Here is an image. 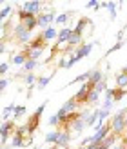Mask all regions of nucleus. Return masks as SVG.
<instances>
[{
	"instance_id": "3",
	"label": "nucleus",
	"mask_w": 127,
	"mask_h": 149,
	"mask_svg": "<svg viewBox=\"0 0 127 149\" xmlns=\"http://www.w3.org/2000/svg\"><path fill=\"white\" fill-rule=\"evenodd\" d=\"M18 20L26 26L27 31H33L35 27H38V17L29 15V13H26V11H22V9H18Z\"/></svg>"
},
{
	"instance_id": "46",
	"label": "nucleus",
	"mask_w": 127,
	"mask_h": 149,
	"mask_svg": "<svg viewBox=\"0 0 127 149\" xmlns=\"http://www.w3.org/2000/svg\"><path fill=\"white\" fill-rule=\"evenodd\" d=\"M125 131H127V115H125Z\"/></svg>"
},
{
	"instance_id": "28",
	"label": "nucleus",
	"mask_w": 127,
	"mask_h": 149,
	"mask_svg": "<svg viewBox=\"0 0 127 149\" xmlns=\"http://www.w3.org/2000/svg\"><path fill=\"white\" fill-rule=\"evenodd\" d=\"M125 93H127V89H120V87H116V89H113V98H115V102H118V100H122L124 96H125Z\"/></svg>"
},
{
	"instance_id": "40",
	"label": "nucleus",
	"mask_w": 127,
	"mask_h": 149,
	"mask_svg": "<svg viewBox=\"0 0 127 149\" xmlns=\"http://www.w3.org/2000/svg\"><path fill=\"white\" fill-rule=\"evenodd\" d=\"M122 46H124V40H122V42H116V44H115V46H113V47H111V49L107 51L105 55H111V53H115V51H118V49H120Z\"/></svg>"
},
{
	"instance_id": "32",
	"label": "nucleus",
	"mask_w": 127,
	"mask_h": 149,
	"mask_svg": "<svg viewBox=\"0 0 127 149\" xmlns=\"http://www.w3.org/2000/svg\"><path fill=\"white\" fill-rule=\"evenodd\" d=\"M98 98H100V93L96 91V89H93V91L89 93V98H87V104H96V102H98Z\"/></svg>"
},
{
	"instance_id": "26",
	"label": "nucleus",
	"mask_w": 127,
	"mask_h": 149,
	"mask_svg": "<svg viewBox=\"0 0 127 149\" xmlns=\"http://www.w3.org/2000/svg\"><path fill=\"white\" fill-rule=\"evenodd\" d=\"M116 140H118V136H115V135H109V136H107V138L102 142V146H103V147H107V149H111V147H115Z\"/></svg>"
},
{
	"instance_id": "30",
	"label": "nucleus",
	"mask_w": 127,
	"mask_h": 149,
	"mask_svg": "<svg viewBox=\"0 0 127 149\" xmlns=\"http://www.w3.org/2000/svg\"><path fill=\"white\" fill-rule=\"evenodd\" d=\"M49 80H51V77H38V80H36V87L44 89V87L49 84Z\"/></svg>"
},
{
	"instance_id": "18",
	"label": "nucleus",
	"mask_w": 127,
	"mask_h": 149,
	"mask_svg": "<svg viewBox=\"0 0 127 149\" xmlns=\"http://www.w3.org/2000/svg\"><path fill=\"white\" fill-rule=\"evenodd\" d=\"M11 147H24V138H22L17 131H15V135L11 136V142H9Z\"/></svg>"
},
{
	"instance_id": "16",
	"label": "nucleus",
	"mask_w": 127,
	"mask_h": 149,
	"mask_svg": "<svg viewBox=\"0 0 127 149\" xmlns=\"http://www.w3.org/2000/svg\"><path fill=\"white\" fill-rule=\"evenodd\" d=\"M60 135H62V131H51L46 135V142L47 144H58V140H60Z\"/></svg>"
},
{
	"instance_id": "35",
	"label": "nucleus",
	"mask_w": 127,
	"mask_h": 149,
	"mask_svg": "<svg viewBox=\"0 0 127 149\" xmlns=\"http://www.w3.org/2000/svg\"><path fill=\"white\" fill-rule=\"evenodd\" d=\"M94 89H96L98 93H105V91H107V84H105V80H102L100 84H96V86H94Z\"/></svg>"
},
{
	"instance_id": "45",
	"label": "nucleus",
	"mask_w": 127,
	"mask_h": 149,
	"mask_svg": "<svg viewBox=\"0 0 127 149\" xmlns=\"http://www.w3.org/2000/svg\"><path fill=\"white\" fill-rule=\"evenodd\" d=\"M96 149H107V147H103V146L100 144V146H96Z\"/></svg>"
},
{
	"instance_id": "15",
	"label": "nucleus",
	"mask_w": 127,
	"mask_h": 149,
	"mask_svg": "<svg viewBox=\"0 0 127 149\" xmlns=\"http://www.w3.org/2000/svg\"><path fill=\"white\" fill-rule=\"evenodd\" d=\"M71 35H73V29L71 27H62L60 31H58V40H60V42H69Z\"/></svg>"
},
{
	"instance_id": "34",
	"label": "nucleus",
	"mask_w": 127,
	"mask_h": 149,
	"mask_svg": "<svg viewBox=\"0 0 127 149\" xmlns=\"http://www.w3.org/2000/svg\"><path fill=\"white\" fill-rule=\"evenodd\" d=\"M107 116H109V111L107 109H98V122H103ZM98 122H96V124H98Z\"/></svg>"
},
{
	"instance_id": "31",
	"label": "nucleus",
	"mask_w": 127,
	"mask_h": 149,
	"mask_svg": "<svg viewBox=\"0 0 127 149\" xmlns=\"http://www.w3.org/2000/svg\"><path fill=\"white\" fill-rule=\"evenodd\" d=\"M69 17H71V13H62V15H58V17H56V20H55V22H56L58 26H64L65 22L69 20Z\"/></svg>"
},
{
	"instance_id": "37",
	"label": "nucleus",
	"mask_w": 127,
	"mask_h": 149,
	"mask_svg": "<svg viewBox=\"0 0 127 149\" xmlns=\"http://www.w3.org/2000/svg\"><path fill=\"white\" fill-rule=\"evenodd\" d=\"M47 124H49V125H60V118H58V115L55 113L53 116L49 118V122H47Z\"/></svg>"
},
{
	"instance_id": "43",
	"label": "nucleus",
	"mask_w": 127,
	"mask_h": 149,
	"mask_svg": "<svg viewBox=\"0 0 127 149\" xmlns=\"http://www.w3.org/2000/svg\"><path fill=\"white\" fill-rule=\"evenodd\" d=\"M111 149H127V147L122 144V146H115V147H111Z\"/></svg>"
},
{
	"instance_id": "38",
	"label": "nucleus",
	"mask_w": 127,
	"mask_h": 149,
	"mask_svg": "<svg viewBox=\"0 0 127 149\" xmlns=\"http://www.w3.org/2000/svg\"><path fill=\"white\" fill-rule=\"evenodd\" d=\"M85 7H93V9H100V2L98 0H89L85 4Z\"/></svg>"
},
{
	"instance_id": "36",
	"label": "nucleus",
	"mask_w": 127,
	"mask_h": 149,
	"mask_svg": "<svg viewBox=\"0 0 127 149\" xmlns=\"http://www.w3.org/2000/svg\"><path fill=\"white\" fill-rule=\"evenodd\" d=\"M46 107H47V102H42V106H38V107H36L35 115H36V116H42V113L46 111Z\"/></svg>"
},
{
	"instance_id": "17",
	"label": "nucleus",
	"mask_w": 127,
	"mask_h": 149,
	"mask_svg": "<svg viewBox=\"0 0 127 149\" xmlns=\"http://www.w3.org/2000/svg\"><path fill=\"white\" fill-rule=\"evenodd\" d=\"M102 80H105V78H103V73H102L100 69H94V71L91 73V80H89V82H91L93 86H96V84H100Z\"/></svg>"
},
{
	"instance_id": "2",
	"label": "nucleus",
	"mask_w": 127,
	"mask_h": 149,
	"mask_svg": "<svg viewBox=\"0 0 127 149\" xmlns=\"http://www.w3.org/2000/svg\"><path fill=\"white\" fill-rule=\"evenodd\" d=\"M22 11H26L29 15H35V17H38L40 13H44V4L40 2V0H27V2H24L20 6Z\"/></svg>"
},
{
	"instance_id": "1",
	"label": "nucleus",
	"mask_w": 127,
	"mask_h": 149,
	"mask_svg": "<svg viewBox=\"0 0 127 149\" xmlns=\"http://www.w3.org/2000/svg\"><path fill=\"white\" fill-rule=\"evenodd\" d=\"M125 115H127V107L120 109V111H116L115 116L111 118V135H115V136H122L124 133H125Z\"/></svg>"
},
{
	"instance_id": "22",
	"label": "nucleus",
	"mask_w": 127,
	"mask_h": 149,
	"mask_svg": "<svg viewBox=\"0 0 127 149\" xmlns=\"http://www.w3.org/2000/svg\"><path fill=\"white\" fill-rule=\"evenodd\" d=\"M100 7H103V9H109L111 17H116V4L115 2H100Z\"/></svg>"
},
{
	"instance_id": "29",
	"label": "nucleus",
	"mask_w": 127,
	"mask_h": 149,
	"mask_svg": "<svg viewBox=\"0 0 127 149\" xmlns=\"http://www.w3.org/2000/svg\"><path fill=\"white\" fill-rule=\"evenodd\" d=\"M71 133L69 131H62V135H60V140H58V144H64V146H67V144H69L71 142Z\"/></svg>"
},
{
	"instance_id": "7",
	"label": "nucleus",
	"mask_w": 127,
	"mask_h": 149,
	"mask_svg": "<svg viewBox=\"0 0 127 149\" xmlns=\"http://www.w3.org/2000/svg\"><path fill=\"white\" fill-rule=\"evenodd\" d=\"M85 29H87V31H91V29H93L91 22H89V18H80V20L76 22V26L73 27V31L84 36V35H85Z\"/></svg>"
},
{
	"instance_id": "14",
	"label": "nucleus",
	"mask_w": 127,
	"mask_h": 149,
	"mask_svg": "<svg viewBox=\"0 0 127 149\" xmlns=\"http://www.w3.org/2000/svg\"><path fill=\"white\" fill-rule=\"evenodd\" d=\"M42 38L44 40H46V42H49V40H53V38H56L58 40V31H56V29L55 27H49V29H46V31H42Z\"/></svg>"
},
{
	"instance_id": "6",
	"label": "nucleus",
	"mask_w": 127,
	"mask_h": 149,
	"mask_svg": "<svg viewBox=\"0 0 127 149\" xmlns=\"http://www.w3.org/2000/svg\"><path fill=\"white\" fill-rule=\"evenodd\" d=\"M13 35L17 36L18 42H22V44H27L29 46V42H31V31H27L22 22H18V24L13 27Z\"/></svg>"
},
{
	"instance_id": "24",
	"label": "nucleus",
	"mask_w": 127,
	"mask_h": 149,
	"mask_svg": "<svg viewBox=\"0 0 127 149\" xmlns=\"http://www.w3.org/2000/svg\"><path fill=\"white\" fill-rule=\"evenodd\" d=\"M38 122H40V116H36L35 113L29 116V122H27V125H29V129L31 131H35L36 127H38Z\"/></svg>"
},
{
	"instance_id": "20",
	"label": "nucleus",
	"mask_w": 127,
	"mask_h": 149,
	"mask_svg": "<svg viewBox=\"0 0 127 149\" xmlns=\"http://www.w3.org/2000/svg\"><path fill=\"white\" fill-rule=\"evenodd\" d=\"M116 86L120 87V89H127V73L122 71V73L116 77Z\"/></svg>"
},
{
	"instance_id": "44",
	"label": "nucleus",
	"mask_w": 127,
	"mask_h": 149,
	"mask_svg": "<svg viewBox=\"0 0 127 149\" xmlns=\"http://www.w3.org/2000/svg\"><path fill=\"white\" fill-rule=\"evenodd\" d=\"M78 149H96V146H87V147H78Z\"/></svg>"
},
{
	"instance_id": "13",
	"label": "nucleus",
	"mask_w": 127,
	"mask_h": 149,
	"mask_svg": "<svg viewBox=\"0 0 127 149\" xmlns=\"http://www.w3.org/2000/svg\"><path fill=\"white\" fill-rule=\"evenodd\" d=\"M76 106H78V102L74 100V96H73V98H69V100H67L64 106H62V109L65 111V113L71 115V113H76Z\"/></svg>"
},
{
	"instance_id": "8",
	"label": "nucleus",
	"mask_w": 127,
	"mask_h": 149,
	"mask_svg": "<svg viewBox=\"0 0 127 149\" xmlns=\"http://www.w3.org/2000/svg\"><path fill=\"white\" fill-rule=\"evenodd\" d=\"M27 62V51L22 49L18 53H11V64L13 65H22L24 68V64Z\"/></svg>"
},
{
	"instance_id": "4",
	"label": "nucleus",
	"mask_w": 127,
	"mask_h": 149,
	"mask_svg": "<svg viewBox=\"0 0 127 149\" xmlns=\"http://www.w3.org/2000/svg\"><path fill=\"white\" fill-rule=\"evenodd\" d=\"M56 20V15L53 9H47V11H44L38 15V27L42 29V31H46V29L51 27V24Z\"/></svg>"
},
{
	"instance_id": "42",
	"label": "nucleus",
	"mask_w": 127,
	"mask_h": 149,
	"mask_svg": "<svg viewBox=\"0 0 127 149\" xmlns=\"http://www.w3.org/2000/svg\"><path fill=\"white\" fill-rule=\"evenodd\" d=\"M51 149H69V147H67V146H64V144H55V146L51 147Z\"/></svg>"
},
{
	"instance_id": "5",
	"label": "nucleus",
	"mask_w": 127,
	"mask_h": 149,
	"mask_svg": "<svg viewBox=\"0 0 127 149\" xmlns=\"http://www.w3.org/2000/svg\"><path fill=\"white\" fill-rule=\"evenodd\" d=\"M15 131H17V125H15V120H7L2 124V127H0V142H2V147L6 146L7 138L15 135Z\"/></svg>"
},
{
	"instance_id": "9",
	"label": "nucleus",
	"mask_w": 127,
	"mask_h": 149,
	"mask_svg": "<svg viewBox=\"0 0 127 149\" xmlns=\"http://www.w3.org/2000/svg\"><path fill=\"white\" fill-rule=\"evenodd\" d=\"M93 47H94V44H84V46H80L76 49V58H78V60H82V58H85L87 55H91Z\"/></svg>"
},
{
	"instance_id": "23",
	"label": "nucleus",
	"mask_w": 127,
	"mask_h": 149,
	"mask_svg": "<svg viewBox=\"0 0 127 149\" xmlns=\"http://www.w3.org/2000/svg\"><path fill=\"white\" fill-rule=\"evenodd\" d=\"M26 111H27L26 106H17V109H15V115H13V120H15V122L20 120V118L26 115Z\"/></svg>"
},
{
	"instance_id": "12",
	"label": "nucleus",
	"mask_w": 127,
	"mask_h": 149,
	"mask_svg": "<svg viewBox=\"0 0 127 149\" xmlns=\"http://www.w3.org/2000/svg\"><path fill=\"white\" fill-rule=\"evenodd\" d=\"M82 42H84V36L73 31V35H71V38H69V46H71V47H74V49H78L80 46H84V44H82Z\"/></svg>"
},
{
	"instance_id": "21",
	"label": "nucleus",
	"mask_w": 127,
	"mask_h": 149,
	"mask_svg": "<svg viewBox=\"0 0 127 149\" xmlns=\"http://www.w3.org/2000/svg\"><path fill=\"white\" fill-rule=\"evenodd\" d=\"M15 109H17V106H15V104H9V106L4 109V113H2V120H4V122H7V120H9V116L15 115Z\"/></svg>"
},
{
	"instance_id": "10",
	"label": "nucleus",
	"mask_w": 127,
	"mask_h": 149,
	"mask_svg": "<svg viewBox=\"0 0 127 149\" xmlns=\"http://www.w3.org/2000/svg\"><path fill=\"white\" fill-rule=\"evenodd\" d=\"M26 49H27V51H31V49H46V40H44L42 36L38 35L35 40H31V42H29V46H27Z\"/></svg>"
},
{
	"instance_id": "19",
	"label": "nucleus",
	"mask_w": 127,
	"mask_h": 149,
	"mask_svg": "<svg viewBox=\"0 0 127 149\" xmlns=\"http://www.w3.org/2000/svg\"><path fill=\"white\" fill-rule=\"evenodd\" d=\"M38 65V62L36 60H31V58H27V62L24 64V68H22V73L24 74H27V73H33V69Z\"/></svg>"
},
{
	"instance_id": "27",
	"label": "nucleus",
	"mask_w": 127,
	"mask_h": 149,
	"mask_svg": "<svg viewBox=\"0 0 127 149\" xmlns=\"http://www.w3.org/2000/svg\"><path fill=\"white\" fill-rule=\"evenodd\" d=\"M36 80H38V78H36L33 73H27V74H24V82H26V84L29 86V89H31V87L36 84Z\"/></svg>"
},
{
	"instance_id": "11",
	"label": "nucleus",
	"mask_w": 127,
	"mask_h": 149,
	"mask_svg": "<svg viewBox=\"0 0 127 149\" xmlns=\"http://www.w3.org/2000/svg\"><path fill=\"white\" fill-rule=\"evenodd\" d=\"M84 127H87L85 125V120H84V115H82L80 118H76L73 124H71V127H69V131H73V133H80Z\"/></svg>"
},
{
	"instance_id": "25",
	"label": "nucleus",
	"mask_w": 127,
	"mask_h": 149,
	"mask_svg": "<svg viewBox=\"0 0 127 149\" xmlns=\"http://www.w3.org/2000/svg\"><path fill=\"white\" fill-rule=\"evenodd\" d=\"M27 51V49H26ZM44 53V49H31V51H27V58H31V60H36L38 62V58L42 56Z\"/></svg>"
},
{
	"instance_id": "39",
	"label": "nucleus",
	"mask_w": 127,
	"mask_h": 149,
	"mask_svg": "<svg viewBox=\"0 0 127 149\" xmlns=\"http://www.w3.org/2000/svg\"><path fill=\"white\" fill-rule=\"evenodd\" d=\"M7 69H9V64H7V62L0 64V77H2V78H4V74L7 73Z\"/></svg>"
},
{
	"instance_id": "33",
	"label": "nucleus",
	"mask_w": 127,
	"mask_h": 149,
	"mask_svg": "<svg viewBox=\"0 0 127 149\" xmlns=\"http://www.w3.org/2000/svg\"><path fill=\"white\" fill-rule=\"evenodd\" d=\"M11 11H13V7H11V6H4V7H2V11H0V18L6 20V18L11 15Z\"/></svg>"
},
{
	"instance_id": "41",
	"label": "nucleus",
	"mask_w": 127,
	"mask_h": 149,
	"mask_svg": "<svg viewBox=\"0 0 127 149\" xmlns=\"http://www.w3.org/2000/svg\"><path fill=\"white\" fill-rule=\"evenodd\" d=\"M7 84H9V80H7V78H0V91H6Z\"/></svg>"
}]
</instances>
